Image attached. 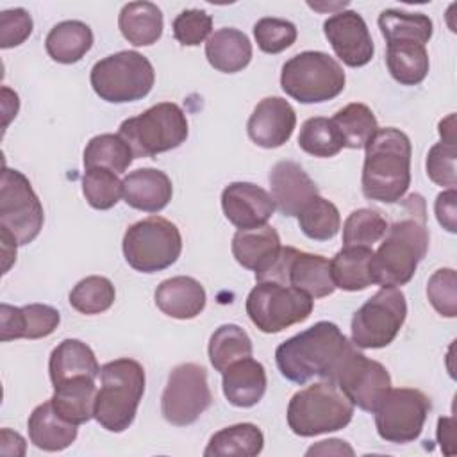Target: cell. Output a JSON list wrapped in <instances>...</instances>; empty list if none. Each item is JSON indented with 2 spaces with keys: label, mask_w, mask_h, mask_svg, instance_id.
I'll list each match as a JSON object with an SVG mask.
<instances>
[{
  "label": "cell",
  "mask_w": 457,
  "mask_h": 457,
  "mask_svg": "<svg viewBox=\"0 0 457 457\" xmlns=\"http://www.w3.org/2000/svg\"><path fill=\"white\" fill-rule=\"evenodd\" d=\"M403 211L405 216L402 220L387 225L382 243L371 257L373 284L382 287L405 286L428 252L423 196L418 193L409 195L403 202Z\"/></svg>",
  "instance_id": "cell-1"
},
{
  "label": "cell",
  "mask_w": 457,
  "mask_h": 457,
  "mask_svg": "<svg viewBox=\"0 0 457 457\" xmlns=\"http://www.w3.org/2000/svg\"><path fill=\"white\" fill-rule=\"evenodd\" d=\"M352 341L332 321H318L286 339L275 350V362L284 378L305 384L318 377L328 380Z\"/></svg>",
  "instance_id": "cell-2"
},
{
  "label": "cell",
  "mask_w": 457,
  "mask_h": 457,
  "mask_svg": "<svg viewBox=\"0 0 457 457\" xmlns=\"http://www.w3.org/2000/svg\"><path fill=\"white\" fill-rule=\"evenodd\" d=\"M364 150L362 195L382 204L400 202L411 186L409 136L395 127L377 129Z\"/></svg>",
  "instance_id": "cell-3"
},
{
  "label": "cell",
  "mask_w": 457,
  "mask_h": 457,
  "mask_svg": "<svg viewBox=\"0 0 457 457\" xmlns=\"http://www.w3.org/2000/svg\"><path fill=\"white\" fill-rule=\"evenodd\" d=\"M100 382L93 418L109 432L127 430L136 418L145 393V370L141 362L129 357L109 361L100 366Z\"/></svg>",
  "instance_id": "cell-4"
},
{
  "label": "cell",
  "mask_w": 457,
  "mask_h": 457,
  "mask_svg": "<svg viewBox=\"0 0 457 457\" xmlns=\"http://www.w3.org/2000/svg\"><path fill=\"white\" fill-rule=\"evenodd\" d=\"M286 416L293 434L314 437L345 428L353 418V403L336 384L320 380L291 396Z\"/></svg>",
  "instance_id": "cell-5"
},
{
  "label": "cell",
  "mask_w": 457,
  "mask_h": 457,
  "mask_svg": "<svg viewBox=\"0 0 457 457\" xmlns=\"http://www.w3.org/2000/svg\"><path fill=\"white\" fill-rule=\"evenodd\" d=\"M341 64L325 52L305 50L284 62L280 86L287 96L300 104H321L345 89Z\"/></svg>",
  "instance_id": "cell-6"
},
{
  "label": "cell",
  "mask_w": 457,
  "mask_h": 457,
  "mask_svg": "<svg viewBox=\"0 0 457 457\" xmlns=\"http://www.w3.org/2000/svg\"><path fill=\"white\" fill-rule=\"evenodd\" d=\"M134 157H155L180 146L189 134L184 111L173 102H161L134 118H127L118 132Z\"/></svg>",
  "instance_id": "cell-7"
},
{
  "label": "cell",
  "mask_w": 457,
  "mask_h": 457,
  "mask_svg": "<svg viewBox=\"0 0 457 457\" xmlns=\"http://www.w3.org/2000/svg\"><path fill=\"white\" fill-rule=\"evenodd\" d=\"M93 91L109 104H127L145 98L155 82L152 62L136 50H121L95 62Z\"/></svg>",
  "instance_id": "cell-8"
},
{
  "label": "cell",
  "mask_w": 457,
  "mask_h": 457,
  "mask_svg": "<svg viewBox=\"0 0 457 457\" xmlns=\"http://www.w3.org/2000/svg\"><path fill=\"white\" fill-rule=\"evenodd\" d=\"M123 255L127 264L141 273H155L177 262L182 252V236L175 223L162 216L136 221L125 230Z\"/></svg>",
  "instance_id": "cell-9"
},
{
  "label": "cell",
  "mask_w": 457,
  "mask_h": 457,
  "mask_svg": "<svg viewBox=\"0 0 457 457\" xmlns=\"http://www.w3.org/2000/svg\"><path fill=\"white\" fill-rule=\"evenodd\" d=\"M245 307L250 321L261 332L277 334L305 321L312 312L314 300L293 286L264 280L248 293Z\"/></svg>",
  "instance_id": "cell-10"
},
{
  "label": "cell",
  "mask_w": 457,
  "mask_h": 457,
  "mask_svg": "<svg viewBox=\"0 0 457 457\" xmlns=\"http://www.w3.org/2000/svg\"><path fill=\"white\" fill-rule=\"evenodd\" d=\"M45 212L30 180L18 170H2L0 186V232L12 237L18 246L32 243L43 228Z\"/></svg>",
  "instance_id": "cell-11"
},
{
  "label": "cell",
  "mask_w": 457,
  "mask_h": 457,
  "mask_svg": "<svg viewBox=\"0 0 457 457\" xmlns=\"http://www.w3.org/2000/svg\"><path fill=\"white\" fill-rule=\"evenodd\" d=\"M407 318L405 295L398 287H380L352 318V343L357 348H384L395 341Z\"/></svg>",
  "instance_id": "cell-12"
},
{
  "label": "cell",
  "mask_w": 457,
  "mask_h": 457,
  "mask_svg": "<svg viewBox=\"0 0 457 457\" xmlns=\"http://www.w3.org/2000/svg\"><path fill=\"white\" fill-rule=\"evenodd\" d=\"M212 403V393L207 384V371L195 362L175 366L161 396L162 418L175 427L195 423Z\"/></svg>",
  "instance_id": "cell-13"
},
{
  "label": "cell",
  "mask_w": 457,
  "mask_h": 457,
  "mask_svg": "<svg viewBox=\"0 0 457 457\" xmlns=\"http://www.w3.org/2000/svg\"><path fill=\"white\" fill-rule=\"evenodd\" d=\"M328 382L336 384L353 407L368 412H373L391 389V375L386 366L368 359L353 343L337 362Z\"/></svg>",
  "instance_id": "cell-14"
},
{
  "label": "cell",
  "mask_w": 457,
  "mask_h": 457,
  "mask_svg": "<svg viewBox=\"0 0 457 457\" xmlns=\"http://www.w3.org/2000/svg\"><path fill=\"white\" fill-rule=\"evenodd\" d=\"M430 411V398L414 387L389 389L375 414L378 436L395 445L412 443L420 437Z\"/></svg>",
  "instance_id": "cell-15"
},
{
  "label": "cell",
  "mask_w": 457,
  "mask_h": 457,
  "mask_svg": "<svg viewBox=\"0 0 457 457\" xmlns=\"http://www.w3.org/2000/svg\"><path fill=\"white\" fill-rule=\"evenodd\" d=\"M257 282L273 280L284 286H293L314 298L328 296L336 291L330 261L318 253L302 252L295 246H280L275 261L255 277Z\"/></svg>",
  "instance_id": "cell-16"
},
{
  "label": "cell",
  "mask_w": 457,
  "mask_h": 457,
  "mask_svg": "<svg viewBox=\"0 0 457 457\" xmlns=\"http://www.w3.org/2000/svg\"><path fill=\"white\" fill-rule=\"evenodd\" d=\"M323 32L336 55L350 68H361L373 59L375 45L364 18L357 11H341L323 23Z\"/></svg>",
  "instance_id": "cell-17"
},
{
  "label": "cell",
  "mask_w": 457,
  "mask_h": 457,
  "mask_svg": "<svg viewBox=\"0 0 457 457\" xmlns=\"http://www.w3.org/2000/svg\"><path fill=\"white\" fill-rule=\"evenodd\" d=\"M296 127V112L282 96L262 98L248 118L250 139L262 148H278L289 141Z\"/></svg>",
  "instance_id": "cell-18"
},
{
  "label": "cell",
  "mask_w": 457,
  "mask_h": 457,
  "mask_svg": "<svg viewBox=\"0 0 457 457\" xmlns=\"http://www.w3.org/2000/svg\"><path fill=\"white\" fill-rule=\"evenodd\" d=\"M221 209L225 218L237 228H255L266 225L273 216L271 195L252 182H230L221 191Z\"/></svg>",
  "instance_id": "cell-19"
},
{
  "label": "cell",
  "mask_w": 457,
  "mask_h": 457,
  "mask_svg": "<svg viewBox=\"0 0 457 457\" xmlns=\"http://www.w3.org/2000/svg\"><path fill=\"white\" fill-rule=\"evenodd\" d=\"M271 200L280 214L298 216L302 209L318 196V186L295 161H278L270 171Z\"/></svg>",
  "instance_id": "cell-20"
},
{
  "label": "cell",
  "mask_w": 457,
  "mask_h": 457,
  "mask_svg": "<svg viewBox=\"0 0 457 457\" xmlns=\"http://www.w3.org/2000/svg\"><path fill=\"white\" fill-rule=\"evenodd\" d=\"M61 321V314L52 305L29 303L14 307L0 305V339L4 343L12 339H41L50 336Z\"/></svg>",
  "instance_id": "cell-21"
},
{
  "label": "cell",
  "mask_w": 457,
  "mask_h": 457,
  "mask_svg": "<svg viewBox=\"0 0 457 457\" xmlns=\"http://www.w3.org/2000/svg\"><path fill=\"white\" fill-rule=\"evenodd\" d=\"M154 298L159 311L175 320H193L207 303L204 286L196 278L186 275L162 280L157 286Z\"/></svg>",
  "instance_id": "cell-22"
},
{
  "label": "cell",
  "mask_w": 457,
  "mask_h": 457,
  "mask_svg": "<svg viewBox=\"0 0 457 457\" xmlns=\"http://www.w3.org/2000/svg\"><path fill=\"white\" fill-rule=\"evenodd\" d=\"M170 177L155 168H139L123 179V200L143 212H161L171 200Z\"/></svg>",
  "instance_id": "cell-23"
},
{
  "label": "cell",
  "mask_w": 457,
  "mask_h": 457,
  "mask_svg": "<svg viewBox=\"0 0 457 457\" xmlns=\"http://www.w3.org/2000/svg\"><path fill=\"white\" fill-rule=\"evenodd\" d=\"M221 375V387L228 403L248 409L262 400L268 378L266 370L259 361L252 357L239 359L232 362Z\"/></svg>",
  "instance_id": "cell-24"
},
{
  "label": "cell",
  "mask_w": 457,
  "mask_h": 457,
  "mask_svg": "<svg viewBox=\"0 0 457 457\" xmlns=\"http://www.w3.org/2000/svg\"><path fill=\"white\" fill-rule=\"evenodd\" d=\"M280 236L271 225L237 228L232 237V255L246 270L261 275L280 252Z\"/></svg>",
  "instance_id": "cell-25"
},
{
  "label": "cell",
  "mask_w": 457,
  "mask_h": 457,
  "mask_svg": "<svg viewBox=\"0 0 457 457\" xmlns=\"http://www.w3.org/2000/svg\"><path fill=\"white\" fill-rule=\"evenodd\" d=\"M48 373L52 386H59L77 377H100L95 352L80 339H64L50 353Z\"/></svg>",
  "instance_id": "cell-26"
},
{
  "label": "cell",
  "mask_w": 457,
  "mask_h": 457,
  "mask_svg": "<svg viewBox=\"0 0 457 457\" xmlns=\"http://www.w3.org/2000/svg\"><path fill=\"white\" fill-rule=\"evenodd\" d=\"M27 428L30 443L45 452L66 450L77 439V425L62 420L50 400L30 412Z\"/></svg>",
  "instance_id": "cell-27"
},
{
  "label": "cell",
  "mask_w": 457,
  "mask_h": 457,
  "mask_svg": "<svg viewBox=\"0 0 457 457\" xmlns=\"http://www.w3.org/2000/svg\"><path fill=\"white\" fill-rule=\"evenodd\" d=\"M205 57L214 70L237 73L252 61V43L245 32L223 27L214 30L205 41Z\"/></svg>",
  "instance_id": "cell-28"
},
{
  "label": "cell",
  "mask_w": 457,
  "mask_h": 457,
  "mask_svg": "<svg viewBox=\"0 0 457 457\" xmlns=\"http://www.w3.org/2000/svg\"><path fill=\"white\" fill-rule=\"evenodd\" d=\"M95 380L91 377H77L54 386L50 402L62 420L79 427L93 418L96 398Z\"/></svg>",
  "instance_id": "cell-29"
},
{
  "label": "cell",
  "mask_w": 457,
  "mask_h": 457,
  "mask_svg": "<svg viewBox=\"0 0 457 457\" xmlns=\"http://www.w3.org/2000/svg\"><path fill=\"white\" fill-rule=\"evenodd\" d=\"M118 27L134 46H150L162 36V12L152 2H129L120 11Z\"/></svg>",
  "instance_id": "cell-30"
},
{
  "label": "cell",
  "mask_w": 457,
  "mask_h": 457,
  "mask_svg": "<svg viewBox=\"0 0 457 457\" xmlns=\"http://www.w3.org/2000/svg\"><path fill=\"white\" fill-rule=\"evenodd\" d=\"M93 46V30L80 20H64L50 29L45 39L46 54L61 64L79 62Z\"/></svg>",
  "instance_id": "cell-31"
},
{
  "label": "cell",
  "mask_w": 457,
  "mask_h": 457,
  "mask_svg": "<svg viewBox=\"0 0 457 457\" xmlns=\"http://www.w3.org/2000/svg\"><path fill=\"white\" fill-rule=\"evenodd\" d=\"M264 448L262 430L253 423H236L211 436L205 457H255Z\"/></svg>",
  "instance_id": "cell-32"
},
{
  "label": "cell",
  "mask_w": 457,
  "mask_h": 457,
  "mask_svg": "<svg viewBox=\"0 0 457 457\" xmlns=\"http://www.w3.org/2000/svg\"><path fill=\"white\" fill-rule=\"evenodd\" d=\"M373 248L343 246L330 261L334 286L343 291H362L373 284L371 277Z\"/></svg>",
  "instance_id": "cell-33"
},
{
  "label": "cell",
  "mask_w": 457,
  "mask_h": 457,
  "mask_svg": "<svg viewBox=\"0 0 457 457\" xmlns=\"http://www.w3.org/2000/svg\"><path fill=\"white\" fill-rule=\"evenodd\" d=\"M378 29L386 43H418L425 45L434 34L432 20L423 12H407L400 9H384L378 14Z\"/></svg>",
  "instance_id": "cell-34"
},
{
  "label": "cell",
  "mask_w": 457,
  "mask_h": 457,
  "mask_svg": "<svg viewBox=\"0 0 457 457\" xmlns=\"http://www.w3.org/2000/svg\"><path fill=\"white\" fill-rule=\"evenodd\" d=\"M386 64L391 77L402 86H416L428 73V52L418 43H387Z\"/></svg>",
  "instance_id": "cell-35"
},
{
  "label": "cell",
  "mask_w": 457,
  "mask_h": 457,
  "mask_svg": "<svg viewBox=\"0 0 457 457\" xmlns=\"http://www.w3.org/2000/svg\"><path fill=\"white\" fill-rule=\"evenodd\" d=\"M132 148L120 134H98L84 148V168H105L123 173L134 161Z\"/></svg>",
  "instance_id": "cell-36"
},
{
  "label": "cell",
  "mask_w": 457,
  "mask_h": 457,
  "mask_svg": "<svg viewBox=\"0 0 457 457\" xmlns=\"http://www.w3.org/2000/svg\"><path fill=\"white\" fill-rule=\"evenodd\" d=\"M330 120L343 139V146L353 150L364 148L378 129L373 111L361 102L345 105Z\"/></svg>",
  "instance_id": "cell-37"
},
{
  "label": "cell",
  "mask_w": 457,
  "mask_h": 457,
  "mask_svg": "<svg viewBox=\"0 0 457 457\" xmlns=\"http://www.w3.org/2000/svg\"><path fill=\"white\" fill-rule=\"evenodd\" d=\"M252 341L248 334L234 323L220 325L209 339V361L212 368L223 373L232 362L252 357Z\"/></svg>",
  "instance_id": "cell-38"
},
{
  "label": "cell",
  "mask_w": 457,
  "mask_h": 457,
  "mask_svg": "<svg viewBox=\"0 0 457 457\" xmlns=\"http://www.w3.org/2000/svg\"><path fill=\"white\" fill-rule=\"evenodd\" d=\"M300 230L314 241H328L341 228V216L337 207L323 196H314L296 216Z\"/></svg>",
  "instance_id": "cell-39"
},
{
  "label": "cell",
  "mask_w": 457,
  "mask_h": 457,
  "mask_svg": "<svg viewBox=\"0 0 457 457\" xmlns=\"http://www.w3.org/2000/svg\"><path fill=\"white\" fill-rule=\"evenodd\" d=\"M116 291L112 282L102 275H89L79 280L70 291V305L80 314H100L111 309Z\"/></svg>",
  "instance_id": "cell-40"
},
{
  "label": "cell",
  "mask_w": 457,
  "mask_h": 457,
  "mask_svg": "<svg viewBox=\"0 0 457 457\" xmlns=\"http://www.w3.org/2000/svg\"><path fill=\"white\" fill-rule=\"evenodd\" d=\"M298 146L314 157H334L345 146L332 120L314 116L303 121L298 134Z\"/></svg>",
  "instance_id": "cell-41"
},
{
  "label": "cell",
  "mask_w": 457,
  "mask_h": 457,
  "mask_svg": "<svg viewBox=\"0 0 457 457\" xmlns=\"http://www.w3.org/2000/svg\"><path fill=\"white\" fill-rule=\"evenodd\" d=\"M387 230L386 218L368 207L355 209L348 214L343 225V246H368L373 248Z\"/></svg>",
  "instance_id": "cell-42"
},
{
  "label": "cell",
  "mask_w": 457,
  "mask_h": 457,
  "mask_svg": "<svg viewBox=\"0 0 457 457\" xmlns=\"http://www.w3.org/2000/svg\"><path fill=\"white\" fill-rule=\"evenodd\" d=\"M82 193L93 209L107 211L123 196V180L105 168H87L82 175Z\"/></svg>",
  "instance_id": "cell-43"
},
{
  "label": "cell",
  "mask_w": 457,
  "mask_h": 457,
  "mask_svg": "<svg viewBox=\"0 0 457 457\" xmlns=\"http://www.w3.org/2000/svg\"><path fill=\"white\" fill-rule=\"evenodd\" d=\"M298 30L293 21L284 18H261L253 25L257 46L266 54H280L296 41Z\"/></svg>",
  "instance_id": "cell-44"
},
{
  "label": "cell",
  "mask_w": 457,
  "mask_h": 457,
  "mask_svg": "<svg viewBox=\"0 0 457 457\" xmlns=\"http://www.w3.org/2000/svg\"><path fill=\"white\" fill-rule=\"evenodd\" d=\"M427 296L432 307L445 318L457 316V275L452 268H441L427 282Z\"/></svg>",
  "instance_id": "cell-45"
},
{
  "label": "cell",
  "mask_w": 457,
  "mask_h": 457,
  "mask_svg": "<svg viewBox=\"0 0 457 457\" xmlns=\"http://www.w3.org/2000/svg\"><path fill=\"white\" fill-rule=\"evenodd\" d=\"M173 36L184 46H196L209 39L212 18L204 9H186L173 20Z\"/></svg>",
  "instance_id": "cell-46"
},
{
  "label": "cell",
  "mask_w": 457,
  "mask_h": 457,
  "mask_svg": "<svg viewBox=\"0 0 457 457\" xmlns=\"http://www.w3.org/2000/svg\"><path fill=\"white\" fill-rule=\"evenodd\" d=\"M455 157H457V143H436L427 155V175L428 179L441 187H455L457 186V171H455Z\"/></svg>",
  "instance_id": "cell-47"
},
{
  "label": "cell",
  "mask_w": 457,
  "mask_h": 457,
  "mask_svg": "<svg viewBox=\"0 0 457 457\" xmlns=\"http://www.w3.org/2000/svg\"><path fill=\"white\" fill-rule=\"evenodd\" d=\"M32 16L23 7H14L0 12V46L14 48L32 34Z\"/></svg>",
  "instance_id": "cell-48"
},
{
  "label": "cell",
  "mask_w": 457,
  "mask_h": 457,
  "mask_svg": "<svg viewBox=\"0 0 457 457\" xmlns=\"http://www.w3.org/2000/svg\"><path fill=\"white\" fill-rule=\"evenodd\" d=\"M434 211H436V218H437L439 225L445 230L455 234L457 232V191H455V187L441 191L436 196Z\"/></svg>",
  "instance_id": "cell-49"
},
{
  "label": "cell",
  "mask_w": 457,
  "mask_h": 457,
  "mask_svg": "<svg viewBox=\"0 0 457 457\" xmlns=\"http://www.w3.org/2000/svg\"><path fill=\"white\" fill-rule=\"evenodd\" d=\"M307 455H353V448L343 439H325L318 445H312Z\"/></svg>",
  "instance_id": "cell-50"
},
{
  "label": "cell",
  "mask_w": 457,
  "mask_h": 457,
  "mask_svg": "<svg viewBox=\"0 0 457 457\" xmlns=\"http://www.w3.org/2000/svg\"><path fill=\"white\" fill-rule=\"evenodd\" d=\"M455 432V420L453 418H439L437 420V441L441 445V450L448 455L453 453V437Z\"/></svg>",
  "instance_id": "cell-51"
},
{
  "label": "cell",
  "mask_w": 457,
  "mask_h": 457,
  "mask_svg": "<svg viewBox=\"0 0 457 457\" xmlns=\"http://www.w3.org/2000/svg\"><path fill=\"white\" fill-rule=\"evenodd\" d=\"M18 107H20V100H18V95L14 91H11L9 87H2V109H4V129H7L9 121L16 116L18 112Z\"/></svg>",
  "instance_id": "cell-52"
},
{
  "label": "cell",
  "mask_w": 457,
  "mask_h": 457,
  "mask_svg": "<svg viewBox=\"0 0 457 457\" xmlns=\"http://www.w3.org/2000/svg\"><path fill=\"white\" fill-rule=\"evenodd\" d=\"M0 241H2V255H4V273L9 271L11 264L16 261V246L18 243L9 237L7 234L0 232Z\"/></svg>",
  "instance_id": "cell-53"
},
{
  "label": "cell",
  "mask_w": 457,
  "mask_h": 457,
  "mask_svg": "<svg viewBox=\"0 0 457 457\" xmlns=\"http://www.w3.org/2000/svg\"><path fill=\"white\" fill-rule=\"evenodd\" d=\"M439 136L441 141L445 143H457V136H455V114H448L445 120L439 121Z\"/></svg>",
  "instance_id": "cell-54"
}]
</instances>
